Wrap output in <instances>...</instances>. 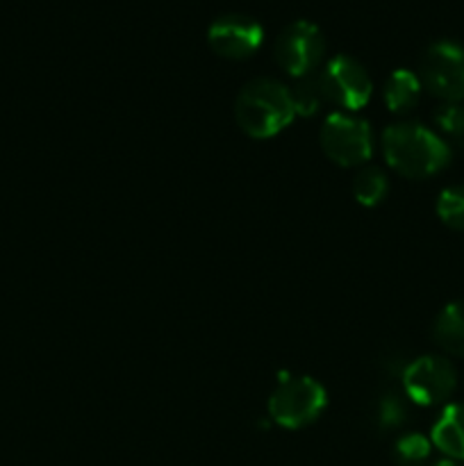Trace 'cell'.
<instances>
[{
    "mask_svg": "<svg viewBox=\"0 0 464 466\" xmlns=\"http://www.w3.org/2000/svg\"><path fill=\"white\" fill-rule=\"evenodd\" d=\"M435 123L441 135L446 137V144L453 141L455 146L464 148V105L446 103L435 112Z\"/></svg>",
    "mask_w": 464,
    "mask_h": 466,
    "instance_id": "2e32d148",
    "label": "cell"
},
{
    "mask_svg": "<svg viewBox=\"0 0 464 466\" xmlns=\"http://www.w3.org/2000/svg\"><path fill=\"white\" fill-rule=\"evenodd\" d=\"M326 100L346 112H358L371 98V77L367 68L358 59L348 55H337L326 64L323 73L318 76Z\"/></svg>",
    "mask_w": 464,
    "mask_h": 466,
    "instance_id": "8992f818",
    "label": "cell"
},
{
    "mask_svg": "<svg viewBox=\"0 0 464 466\" xmlns=\"http://www.w3.org/2000/svg\"><path fill=\"white\" fill-rule=\"evenodd\" d=\"M435 466H462V464L455 462V460H441V462H437Z\"/></svg>",
    "mask_w": 464,
    "mask_h": 466,
    "instance_id": "d6986e66",
    "label": "cell"
},
{
    "mask_svg": "<svg viewBox=\"0 0 464 466\" xmlns=\"http://www.w3.org/2000/svg\"><path fill=\"white\" fill-rule=\"evenodd\" d=\"M437 217L450 230L464 232V185L446 187L437 198Z\"/></svg>",
    "mask_w": 464,
    "mask_h": 466,
    "instance_id": "5bb4252c",
    "label": "cell"
},
{
    "mask_svg": "<svg viewBox=\"0 0 464 466\" xmlns=\"http://www.w3.org/2000/svg\"><path fill=\"white\" fill-rule=\"evenodd\" d=\"M382 153L396 173L412 180L437 176L450 162V146L421 123H394L382 132Z\"/></svg>",
    "mask_w": 464,
    "mask_h": 466,
    "instance_id": "6da1fadb",
    "label": "cell"
},
{
    "mask_svg": "<svg viewBox=\"0 0 464 466\" xmlns=\"http://www.w3.org/2000/svg\"><path fill=\"white\" fill-rule=\"evenodd\" d=\"M421 80L409 68H396L385 82V103L394 114H408L421 98Z\"/></svg>",
    "mask_w": 464,
    "mask_h": 466,
    "instance_id": "7c38bea8",
    "label": "cell"
},
{
    "mask_svg": "<svg viewBox=\"0 0 464 466\" xmlns=\"http://www.w3.org/2000/svg\"><path fill=\"white\" fill-rule=\"evenodd\" d=\"M321 148L337 167H362L373 153L371 127L353 114H330L321 127Z\"/></svg>",
    "mask_w": 464,
    "mask_h": 466,
    "instance_id": "5b68a950",
    "label": "cell"
},
{
    "mask_svg": "<svg viewBox=\"0 0 464 466\" xmlns=\"http://www.w3.org/2000/svg\"><path fill=\"white\" fill-rule=\"evenodd\" d=\"M403 387L417 405H439L453 396L458 373L446 358L423 355L403 369Z\"/></svg>",
    "mask_w": 464,
    "mask_h": 466,
    "instance_id": "ba28073f",
    "label": "cell"
},
{
    "mask_svg": "<svg viewBox=\"0 0 464 466\" xmlns=\"http://www.w3.org/2000/svg\"><path fill=\"white\" fill-rule=\"evenodd\" d=\"M432 337L446 353L464 358V300L449 303L437 314Z\"/></svg>",
    "mask_w": 464,
    "mask_h": 466,
    "instance_id": "8fae6325",
    "label": "cell"
},
{
    "mask_svg": "<svg viewBox=\"0 0 464 466\" xmlns=\"http://www.w3.org/2000/svg\"><path fill=\"white\" fill-rule=\"evenodd\" d=\"M326 403V390L314 378H287L268 399V414L277 426L298 431L317 421Z\"/></svg>",
    "mask_w": 464,
    "mask_h": 466,
    "instance_id": "277c9868",
    "label": "cell"
},
{
    "mask_svg": "<svg viewBox=\"0 0 464 466\" xmlns=\"http://www.w3.org/2000/svg\"><path fill=\"white\" fill-rule=\"evenodd\" d=\"M389 191L387 176L378 167H362L353 177V196L364 208H376Z\"/></svg>",
    "mask_w": 464,
    "mask_h": 466,
    "instance_id": "4fadbf2b",
    "label": "cell"
},
{
    "mask_svg": "<svg viewBox=\"0 0 464 466\" xmlns=\"http://www.w3.org/2000/svg\"><path fill=\"white\" fill-rule=\"evenodd\" d=\"M419 80L435 98L459 103L464 98V46L450 39L428 46L419 64Z\"/></svg>",
    "mask_w": 464,
    "mask_h": 466,
    "instance_id": "3957f363",
    "label": "cell"
},
{
    "mask_svg": "<svg viewBox=\"0 0 464 466\" xmlns=\"http://www.w3.org/2000/svg\"><path fill=\"white\" fill-rule=\"evenodd\" d=\"M264 30L259 21L246 14H221L207 30V41L226 59H246L262 46Z\"/></svg>",
    "mask_w": 464,
    "mask_h": 466,
    "instance_id": "9c48e42d",
    "label": "cell"
},
{
    "mask_svg": "<svg viewBox=\"0 0 464 466\" xmlns=\"http://www.w3.org/2000/svg\"><path fill=\"white\" fill-rule=\"evenodd\" d=\"M430 440L419 432H405L394 444V460L400 466H421L430 458Z\"/></svg>",
    "mask_w": 464,
    "mask_h": 466,
    "instance_id": "9a60e30c",
    "label": "cell"
},
{
    "mask_svg": "<svg viewBox=\"0 0 464 466\" xmlns=\"http://www.w3.org/2000/svg\"><path fill=\"white\" fill-rule=\"evenodd\" d=\"M326 50L321 30L309 21H294L280 32L273 46L277 66L294 77H308Z\"/></svg>",
    "mask_w": 464,
    "mask_h": 466,
    "instance_id": "52a82bcc",
    "label": "cell"
},
{
    "mask_svg": "<svg viewBox=\"0 0 464 466\" xmlns=\"http://www.w3.org/2000/svg\"><path fill=\"white\" fill-rule=\"evenodd\" d=\"M378 426L380 428H398L400 423L408 417V410H405L403 400L396 394H387L382 399H378Z\"/></svg>",
    "mask_w": 464,
    "mask_h": 466,
    "instance_id": "ac0fdd59",
    "label": "cell"
},
{
    "mask_svg": "<svg viewBox=\"0 0 464 466\" xmlns=\"http://www.w3.org/2000/svg\"><path fill=\"white\" fill-rule=\"evenodd\" d=\"M291 89L273 77H257L244 85L235 100V121L253 139H268L294 121Z\"/></svg>",
    "mask_w": 464,
    "mask_h": 466,
    "instance_id": "7a4b0ae2",
    "label": "cell"
},
{
    "mask_svg": "<svg viewBox=\"0 0 464 466\" xmlns=\"http://www.w3.org/2000/svg\"><path fill=\"white\" fill-rule=\"evenodd\" d=\"M432 444L449 455V460H464V403L446 405L432 426Z\"/></svg>",
    "mask_w": 464,
    "mask_h": 466,
    "instance_id": "30bf717a",
    "label": "cell"
},
{
    "mask_svg": "<svg viewBox=\"0 0 464 466\" xmlns=\"http://www.w3.org/2000/svg\"><path fill=\"white\" fill-rule=\"evenodd\" d=\"M291 100H294V112L298 116H312V114L318 112L321 103L326 100L321 89V82L318 77H300L298 85L291 89Z\"/></svg>",
    "mask_w": 464,
    "mask_h": 466,
    "instance_id": "e0dca14e",
    "label": "cell"
}]
</instances>
